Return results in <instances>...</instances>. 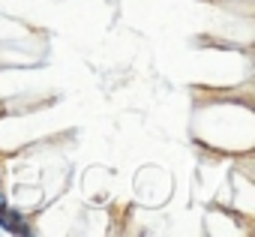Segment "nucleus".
I'll return each mask as SVG.
<instances>
[{
	"label": "nucleus",
	"mask_w": 255,
	"mask_h": 237,
	"mask_svg": "<svg viewBox=\"0 0 255 237\" xmlns=\"http://www.w3.org/2000/svg\"><path fill=\"white\" fill-rule=\"evenodd\" d=\"M0 228H3L6 234H15V237H33L36 234V228L30 225V219L24 216V210L21 207H15V204H0Z\"/></svg>",
	"instance_id": "obj_1"
},
{
	"label": "nucleus",
	"mask_w": 255,
	"mask_h": 237,
	"mask_svg": "<svg viewBox=\"0 0 255 237\" xmlns=\"http://www.w3.org/2000/svg\"><path fill=\"white\" fill-rule=\"evenodd\" d=\"M0 189H3V171H0Z\"/></svg>",
	"instance_id": "obj_2"
}]
</instances>
